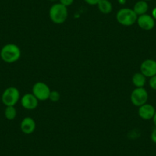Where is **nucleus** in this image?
I'll return each instance as SVG.
<instances>
[{"instance_id":"obj_18","label":"nucleus","mask_w":156,"mask_h":156,"mask_svg":"<svg viewBox=\"0 0 156 156\" xmlns=\"http://www.w3.org/2000/svg\"><path fill=\"white\" fill-rule=\"evenodd\" d=\"M73 1L74 0H59V3H61V5H64L67 8V7L70 6L73 3Z\"/></svg>"},{"instance_id":"obj_3","label":"nucleus","mask_w":156,"mask_h":156,"mask_svg":"<svg viewBox=\"0 0 156 156\" xmlns=\"http://www.w3.org/2000/svg\"><path fill=\"white\" fill-rule=\"evenodd\" d=\"M138 16L133 9L122 8L116 13V20L118 23L123 26H132L136 23Z\"/></svg>"},{"instance_id":"obj_11","label":"nucleus","mask_w":156,"mask_h":156,"mask_svg":"<svg viewBox=\"0 0 156 156\" xmlns=\"http://www.w3.org/2000/svg\"><path fill=\"white\" fill-rule=\"evenodd\" d=\"M20 129L24 134H31L34 133L36 129L35 121L31 117H25L21 122Z\"/></svg>"},{"instance_id":"obj_24","label":"nucleus","mask_w":156,"mask_h":156,"mask_svg":"<svg viewBox=\"0 0 156 156\" xmlns=\"http://www.w3.org/2000/svg\"><path fill=\"white\" fill-rule=\"evenodd\" d=\"M144 1H146V2H148V1H151V0H144Z\"/></svg>"},{"instance_id":"obj_7","label":"nucleus","mask_w":156,"mask_h":156,"mask_svg":"<svg viewBox=\"0 0 156 156\" xmlns=\"http://www.w3.org/2000/svg\"><path fill=\"white\" fill-rule=\"evenodd\" d=\"M140 72L146 77H151L156 75V61L145 59L140 65Z\"/></svg>"},{"instance_id":"obj_5","label":"nucleus","mask_w":156,"mask_h":156,"mask_svg":"<svg viewBox=\"0 0 156 156\" xmlns=\"http://www.w3.org/2000/svg\"><path fill=\"white\" fill-rule=\"evenodd\" d=\"M148 100V91L144 87H136L132 91L131 95H130V100L134 106L139 107L146 103Z\"/></svg>"},{"instance_id":"obj_12","label":"nucleus","mask_w":156,"mask_h":156,"mask_svg":"<svg viewBox=\"0 0 156 156\" xmlns=\"http://www.w3.org/2000/svg\"><path fill=\"white\" fill-rule=\"evenodd\" d=\"M148 4L146 1L144 0H139L136 2V4L133 6V11L136 12L138 16H142V15L146 14L147 12L148 11Z\"/></svg>"},{"instance_id":"obj_21","label":"nucleus","mask_w":156,"mask_h":156,"mask_svg":"<svg viewBox=\"0 0 156 156\" xmlns=\"http://www.w3.org/2000/svg\"><path fill=\"white\" fill-rule=\"evenodd\" d=\"M151 16H152L153 19L156 21V7H154L152 9V11H151Z\"/></svg>"},{"instance_id":"obj_14","label":"nucleus","mask_w":156,"mask_h":156,"mask_svg":"<svg viewBox=\"0 0 156 156\" xmlns=\"http://www.w3.org/2000/svg\"><path fill=\"white\" fill-rule=\"evenodd\" d=\"M97 5L99 11L103 14H109L112 11V5L109 0H100Z\"/></svg>"},{"instance_id":"obj_19","label":"nucleus","mask_w":156,"mask_h":156,"mask_svg":"<svg viewBox=\"0 0 156 156\" xmlns=\"http://www.w3.org/2000/svg\"><path fill=\"white\" fill-rule=\"evenodd\" d=\"M84 2L90 5H96L100 2V0H84Z\"/></svg>"},{"instance_id":"obj_23","label":"nucleus","mask_w":156,"mask_h":156,"mask_svg":"<svg viewBox=\"0 0 156 156\" xmlns=\"http://www.w3.org/2000/svg\"><path fill=\"white\" fill-rule=\"evenodd\" d=\"M152 120H153V122H154V126L156 127V111H155V113H154V116H153V118H152Z\"/></svg>"},{"instance_id":"obj_6","label":"nucleus","mask_w":156,"mask_h":156,"mask_svg":"<svg viewBox=\"0 0 156 156\" xmlns=\"http://www.w3.org/2000/svg\"><path fill=\"white\" fill-rule=\"evenodd\" d=\"M51 89L44 82H37L32 87V94L39 101H44L49 99Z\"/></svg>"},{"instance_id":"obj_8","label":"nucleus","mask_w":156,"mask_h":156,"mask_svg":"<svg viewBox=\"0 0 156 156\" xmlns=\"http://www.w3.org/2000/svg\"><path fill=\"white\" fill-rule=\"evenodd\" d=\"M136 23L139 28L144 31H151L155 26V20L151 16L148 14H144L138 16Z\"/></svg>"},{"instance_id":"obj_17","label":"nucleus","mask_w":156,"mask_h":156,"mask_svg":"<svg viewBox=\"0 0 156 156\" xmlns=\"http://www.w3.org/2000/svg\"><path fill=\"white\" fill-rule=\"evenodd\" d=\"M148 85H149L150 88L154 90H156V75L151 76L149 78L148 80Z\"/></svg>"},{"instance_id":"obj_2","label":"nucleus","mask_w":156,"mask_h":156,"mask_svg":"<svg viewBox=\"0 0 156 156\" xmlns=\"http://www.w3.org/2000/svg\"><path fill=\"white\" fill-rule=\"evenodd\" d=\"M49 17L51 21L56 25L64 23L68 17L67 8L61 3L54 4L49 9Z\"/></svg>"},{"instance_id":"obj_25","label":"nucleus","mask_w":156,"mask_h":156,"mask_svg":"<svg viewBox=\"0 0 156 156\" xmlns=\"http://www.w3.org/2000/svg\"><path fill=\"white\" fill-rule=\"evenodd\" d=\"M50 1H56V0H50Z\"/></svg>"},{"instance_id":"obj_20","label":"nucleus","mask_w":156,"mask_h":156,"mask_svg":"<svg viewBox=\"0 0 156 156\" xmlns=\"http://www.w3.org/2000/svg\"><path fill=\"white\" fill-rule=\"evenodd\" d=\"M151 139L154 143L156 144V127L152 130L151 133Z\"/></svg>"},{"instance_id":"obj_22","label":"nucleus","mask_w":156,"mask_h":156,"mask_svg":"<svg viewBox=\"0 0 156 156\" xmlns=\"http://www.w3.org/2000/svg\"><path fill=\"white\" fill-rule=\"evenodd\" d=\"M118 2L120 5H125L126 2V0H118Z\"/></svg>"},{"instance_id":"obj_16","label":"nucleus","mask_w":156,"mask_h":156,"mask_svg":"<svg viewBox=\"0 0 156 156\" xmlns=\"http://www.w3.org/2000/svg\"><path fill=\"white\" fill-rule=\"evenodd\" d=\"M60 99H61V94L57 90H52L51 91L50 95H49V99L51 101L54 102V103H56V102L59 101Z\"/></svg>"},{"instance_id":"obj_1","label":"nucleus","mask_w":156,"mask_h":156,"mask_svg":"<svg viewBox=\"0 0 156 156\" xmlns=\"http://www.w3.org/2000/svg\"><path fill=\"white\" fill-rule=\"evenodd\" d=\"M22 55L21 49L16 44H5L0 51V58L7 64H13L19 61Z\"/></svg>"},{"instance_id":"obj_13","label":"nucleus","mask_w":156,"mask_h":156,"mask_svg":"<svg viewBox=\"0 0 156 156\" xmlns=\"http://www.w3.org/2000/svg\"><path fill=\"white\" fill-rule=\"evenodd\" d=\"M146 78L141 72H138L133 76L132 82L136 87H144L146 83Z\"/></svg>"},{"instance_id":"obj_10","label":"nucleus","mask_w":156,"mask_h":156,"mask_svg":"<svg viewBox=\"0 0 156 156\" xmlns=\"http://www.w3.org/2000/svg\"><path fill=\"white\" fill-rule=\"evenodd\" d=\"M155 108L151 104L146 103L142 106H139V110H138V114L141 119L144 120H150L152 119L154 113H155Z\"/></svg>"},{"instance_id":"obj_15","label":"nucleus","mask_w":156,"mask_h":156,"mask_svg":"<svg viewBox=\"0 0 156 156\" xmlns=\"http://www.w3.org/2000/svg\"><path fill=\"white\" fill-rule=\"evenodd\" d=\"M4 115L7 119L13 120L16 119V115H17V110L15 106H6L5 111H4Z\"/></svg>"},{"instance_id":"obj_9","label":"nucleus","mask_w":156,"mask_h":156,"mask_svg":"<svg viewBox=\"0 0 156 156\" xmlns=\"http://www.w3.org/2000/svg\"><path fill=\"white\" fill-rule=\"evenodd\" d=\"M20 101L24 109L27 110H33L37 107L39 100L33 94H25L21 97Z\"/></svg>"},{"instance_id":"obj_4","label":"nucleus","mask_w":156,"mask_h":156,"mask_svg":"<svg viewBox=\"0 0 156 156\" xmlns=\"http://www.w3.org/2000/svg\"><path fill=\"white\" fill-rule=\"evenodd\" d=\"M21 99L19 89L15 87H9L3 91L2 94V103L5 106H15Z\"/></svg>"}]
</instances>
